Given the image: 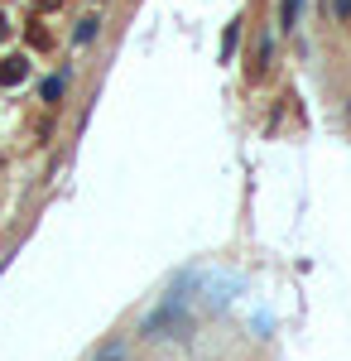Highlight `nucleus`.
Instances as JSON below:
<instances>
[{
	"mask_svg": "<svg viewBox=\"0 0 351 361\" xmlns=\"http://www.w3.org/2000/svg\"><path fill=\"white\" fill-rule=\"evenodd\" d=\"M144 337H188L192 333V313H188V294L183 289H173V294H164V304L144 318Z\"/></svg>",
	"mask_w": 351,
	"mask_h": 361,
	"instance_id": "nucleus-1",
	"label": "nucleus"
},
{
	"mask_svg": "<svg viewBox=\"0 0 351 361\" xmlns=\"http://www.w3.org/2000/svg\"><path fill=\"white\" fill-rule=\"evenodd\" d=\"M25 78H29V58H25V54L0 58V87H20Z\"/></svg>",
	"mask_w": 351,
	"mask_h": 361,
	"instance_id": "nucleus-2",
	"label": "nucleus"
},
{
	"mask_svg": "<svg viewBox=\"0 0 351 361\" xmlns=\"http://www.w3.org/2000/svg\"><path fill=\"white\" fill-rule=\"evenodd\" d=\"M97 25H101L97 15H87V20H78V29H73V44H92V39H97Z\"/></svg>",
	"mask_w": 351,
	"mask_h": 361,
	"instance_id": "nucleus-3",
	"label": "nucleus"
},
{
	"mask_svg": "<svg viewBox=\"0 0 351 361\" xmlns=\"http://www.w3.org/2000/svg\"><path fill=\"white\" fill-rule=\"evenodd\" d=\"M236 39H241V20H231V25H226V34H221V63L236 54Z\"/></svg>",
	"mask_w": 351,
	"mask_h": 361,
	"instance_id": "nucleus-4",
	"label": "nucleus"
},
{
	"mask_svg": "<svg viewBox=\"0 0 351 361\" xmlns=\"http://www.w3.org/2000/svg\"><path fill=\"white\" fill-rule=\"evenodd\" d=\"M92 361H125V342H121V337H111V342H106V347H101Z\"/></svg>",
	"mask_w": 351,
	"mask_h": 361,
	"instance_id": "nucleus-5",
	"label": "nucleus"
},
{
	"mask_svg": "<svg viewBox=\"0 0 351 361\" xmlns=\"http://www.w3.org/2000/svg\"><path fill=\"white\" fill-rule=\"evenodd\" d=\"M25 39H29V49H49V29H44V20H34V25L25 29Z\"/></svg>",
	"mask_w": 351,
	"mask_h": 361,
	"instance_id": "nucleus-6",
	"label": "nucleus"
},
{
	"mask_svg": "<svg viewBox=\"0 0 351 361\" xmlns=\"http://www.w3.org/2000/svg\"><path fill=\"white\" fill-rule=\"evenodd\" d=\"M298 25V0H284L279 5V29H294Z\"/></svg>",
	"mask_w": 351,
	"mask_h": 361,
	"instance_id": "nucleus-7",
	"label": "nucleus"
},
{
	"mask_svg": "<svg viewBox=\"0 0 351 361\" xmlns=\"http://www.w3.org/2000/svg\"><path fill=\"white\" fill-rule=\"evenodd\" d=\"M58 97H63V78H49L44 82V102H58Z\"/></svg>",
	"mask_w": 351,
	"mask_h": 361,
	"instance_id": "nucleus-8",
	"label": "nucleus"
},
{
	"mask_svg": "<svg viewBox=\"0 0 351 361\" xmlns=\"http://www.w3.org/2000/svg\"><path fill=\"white\" fill-rule=\"evenodd\" d=\"M5 34H10V15L0 10V44H5Z\"/></svg>",
	"mask_w": 351,
	"mask_h": 361,
	"instance_id": "nucleus-9",
	"label": "nucleus"
},
{
	"mask_svg": "<svg viewBox=\"0 0 351 361\" xmlns=\"http://www.w3.org/2000/svg\"><path fill=\"white\" fill-rule=\"evenodd\" d=\"M351 15V0H337V20H347Z\"/></svg>",
	"mask_w": 351,
	"mask_h": 361,
	"instance_id": "nucleus-10",
	"label": "nucleus"
},
{
	"mask_svg": "<svg viewBox=\"0 0 351 361\" xmlns=\"http://www.w3.org/2000/svg\"><path fill=\"white\" fill-rule=\"evenodd\" d=\"M34 5H39V10H58L63 0H34Z\"/></svg>",
	"mask_w": 351,
	"mask_h": 361,
	"instance_id": "nucleus-11",
	"label": "nucleus"
}]
</instances>
